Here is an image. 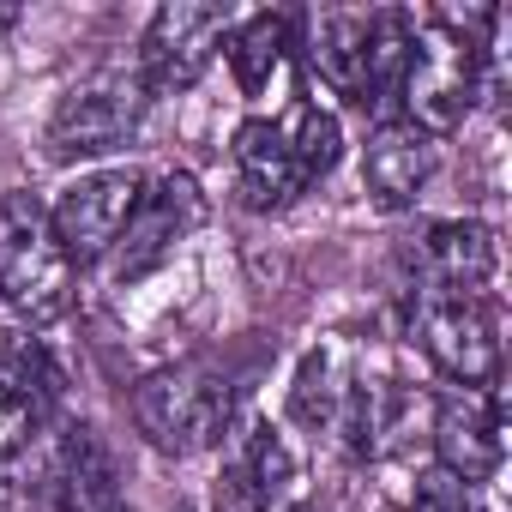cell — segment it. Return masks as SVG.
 <instances>
[{
    "instance_id": "6da1fadb",
    "label": "cell",
    "mask_w": 512,
    "mask_h": 512,
    "mask_svg": "<svg viewBox=\"0 0 512 512\" xmlns=\"http://www.w3.org/2000/svg\"><path fill=\"white\" fill-rule=\"evenodd\" d=\"M344 133L320 103H296L284 121H241L235 127V181L253 211H284L320 175L338 169Z\"/></svg>"
},
{
    "instance_id": "7a4b0ae2",
    "label": "cell",
    "mask_w": 512,
    "mask_h": 512,
    "mask_svg": "<svg viewBox=\"0 0 512 512\" xmlns=\"http://www.w3.org/2000/svg\"><path fill=\"white\" fill-rule=\"evenodd\" d=\"M235 398H241V374L223 356H187V362L157 368L133 386V428L157 452L193 458L229 434Z\"/></svg>"
},
{
    "instance_id": "3957f363",
    "label": "cell",
    "mask_w": 512,
    "mask_h": 512,
    "mask_svg": "<svg viewBox=\"0 0 512 512\" xmlns=\"http://www.w3.org/2000/svg\"><path fill=\"white\" fill-rule=\"evenodd\" d=\"M500 49H488L470 25L458 19H416L410 31V67H404V91H398V121L422 127V133H452L482 85H488V61Z\"/></svg>"
},
{
    "instance_id": "277c9868",
    "label": "cell",
    "mask_w": 512,
    "mask_h": 512,
    "mask_svg": "<svg viewBox=\"0 0 512 512\" xmlns=\"http://www.w3.org/2000/svg\"><path fill=\"white\" fill-rule=\"evenodd\" d=\"M79 266L49 223V205L37 193H7L0 199V302L25 326H49L73 308Z\"/></svg>"
},
{
    "instance_id": "5b68a950",
    "label": "cell",
    "mask_w": 512,
    "mask_h": 512,
    "mask_svg": "<svg viewBox=\"0 0 512 512\" xmlns=\"http://www.w3.org/2000/svg\"><path fill=\"white\" fill-rule=\"evenodd\" d=\"M145 109H151L145 79H139V73H127V67H103V73L79 79V85L55 103L43 145H49V157H55V163L103 157V151H115V145H127V139L139 133Z\"/></svg>"
},
{
    "instance_id": "8992f818",
    "label": "cell",
    "mask_w": 512,
    "mask_h": 512,
    "mask_svg": "<svg viewBox=\"0 0 512 512\" xmlns=\"http://www.w3.org/2000/svg\"><path fill=\"white\" fill-rule=\"evenodd\" d=\"M410 332H416L422 356L446 380H458L470 392H482V386L500 380V326H494L488 296H434V290H416Z\"/></svg>"
},
{
    "instance_id": "52a82bcc",
    "label": "cell",
    "mask_w": 512,
    "mask_h": 512,
    "mask_svg": "<svg viewBox=\"0 0 512 512\" xmlns=\"http://www.w3.org/2000/svg\"><path fill=\"white\" fill-rule=\"evenodd\" d=\"M199 223H205V193H199L193 175L169 169V175L145 181V187H139V205H133V217H127V229H121V241H115V284H139V278H151L157 266H169L175 247H181Z\"/></svg>"
},
{
    "instance_id": "ba28073f",
    "label": "cell",
    "mask_w": 512,
    "mask_h": 512,
    "mask_svg": "<svg viewBox=\"0 0 512 512\" xmlns=\"http://www.w3.org/2000/svg\"><path fill=\"white\" fill-rule=\"evenodd\" d=\"M229 7H193V0H169L151 13L145 43H139V79L151 97H175L193 91L217 55V43L229 37Z\"/></svg>"
},
{
    "instance_id": "9c48e42d",
    "label": "cell",
    "mask_w": 512,
    "mask_h": 512,
    "mask_svg": "<svg viewBox=\"0 0 512 512\" xmlns=\"http://www.w3.org/2000/svg\"><path fill=\"white\" fill-rule=\"evenodd\" d=\"M139 187H145V175H133V169H97V175H79L49 205V223L73 266H97L103 253H115L127 217L139 205Z\"/></svg>"
},
{
    "instance_id": "30bf717a",
    "label": "cell",
    "mask_w": 512,
    "mask_h": 512,
    "mask_svg": "<svg viewBox=\"0 0 512 512\" xmlns=\"http://www.w3.org/2000/svg\"><path fill=\"white\" fill-rule=\"evenodd\" d=\"M434 452H440V476H452L458 488L488 482L506 458V434H500V392L482 386H458L434 404Z\"/></svg>"
},
{
    "instance_id": "8fae6325",
    "label": "cell",
    "mask_w": 512,
    "mask_h": 512,
    "mask_svg": "<svg viewBox=\"0 0 512 512\" xmlns=\"http://www.w3.org/2000/svg\"><path fill=\"white\" fill-rule=\"evenodd\" d=\"M55 398H61V374L43 344L31 338L0 344V464L43 434V422L55 416Z\"/></svg>"
},
{
    "instance_id": "7c38bea8",
    "label": "cell",
    "mask_w": 512,
    "mask_h": 512,
    "mask_svg": "<svg viewBox=\"0 0 512 512\" xmlns=\"http://www.w3.org/2000/svg\"><path fill=\"white\" fill-rule=\"evenodd\" d=\"M296 464H290V446L272 422H253L235 434L223 470H217V488H211V512H272V500L290 488Z\"/></svg>"
},
{
    "instance_id": "4fadbf2b",
    "label": "cell",
    "mask_w": 512,
    "mask_h": 512,
    "mask_svg": "<svg viewBox=\"0 0 512 512\" xmlns=\"http://www.w3.org/2000/svg\"><path fill=\"white\" fill-rule=\"evenodd\" d=\"M416 290L434 296H482L494 284V229L488 223H428L410 247Z\"/></svg>"
},
{
    "instance_id": "5bb4252c",
    "label": "cell",
    "mask_w": 512,
    "mask_h": 512,
    "mask_svg": "<svg viewBox=\"0 0 512 512\" xmlns=\"http://www.w3.org/2000/svg\"><path fill=\"white\" fill-rule=\"evenodd\" d=\"M43 488H49L55 512H127L115 458L97 440V428H85V422L61 428V440L49 452V470H43Z\"/></svg>"
},
{
    "instance_id": "9a60e30c",
    "label": "cell",
    "mask_w": 512,
    "mask_h": 512,
    "mask_svg": "<svg viewBox=\"0 0 512 512\" xmlns=\"http://www.w3.org/2000/svg\"><path fill=\"white\" fill-rule=\"evenodd\" d=\"M434 163H440V139L434 133H422L410 121H380L374 139H368V151H362V181H368V193L386 211H404L428 187Z\"/></svg>"
},
{
    "instance_id": "2e32d148",
    "label": "cell",
    "mask_w": 512,
    "mask_h": 512,
    "mask_svg": "<svg viewBox=\"0 0 512 512\" xmlns=\"http://www.w3.org/2000/svg\"><path fill=\"white\" fill-rule=\"evenodd\" d=\"M410 31H416V19L398 13V7L368 13V25H362V67H356L350 103L362 115H374V127L398 121V91H404V67H410Z\"/></svg>"
},
{
    "instance_id": "e0dca14e",
    "label": "cell",
    "mask_w": 512,
    "mask_h": 512,
    "mask_svg": "<svg viewBox=\"0 0 512 512\" xmlns=\"http://www.w3.org/2000/svg\"><path fill=\"white\" fill-rule=\"evenodd\" d=\"M296 25H302L296 13H253L247 25H229L223 49H229V73L247 97H260L278 79L284 55L296 49Z\"/></svg>"
},
{
    "instance_id": "ac0fdd59",
    "label": "cell",
    "mask_w": 512,
    "mask_h": 512,
    "mask_svg": "<svg viewBox=\"0 0 512 512\" xmlns=\"http://www.w3.org/2000/svg\"><path fill=\"white\" fill-rule=\"evenodd\" d=\"M362 25H368V13H320V19H314V49H308V61H314V73H320L338 97L356 91Z\"/></svg>"
},
{
    "instance_id": "d6986e66",
    "label": "cell",
    "mask_w": 512,
    "mask_h": 512,
    "mask_svg": "<svg viewBox=\"0 0 512 512\" xmlns=\"http://www.w3.org/2000/svg\"><path fill=\"white\" fill-rule=\"evenodd\" d=\"M344 392L350 386H338V356L332 350H314L302 362V374H296V416L308 428H332L338 410H344Z\"/></svg>"
},
{
    "instance_id": "ffe728a7",
    "label": "cell",
    "mask_w": 512,
    "mask_h": 512,
    "mask_svg": "<svg viewBox=\"0 0 512 512\" xmlns=\"http://www.w3.org/2000/svg\"><path fill=\"white\" fill-rule=\"evenodd\" d=\"M416 512H470V494H464L452 476H434V482L416 494Z\"/></svg>"
},
{
    "instance_id": "44dd1931",
    "label": "cell",
    "mask_w": 512,
    "mask_h": 512,
    "mask_svg": "<svg viewBox=\"0 0 512 512\" xmlns=\"http://www.w3.org/2000/svg\"><path fill=\"white\" fill-rule=\"evenodd\" d=\"M13 500H19V470L0 464V512H13Z\"/></svg>"
},
{
    "instance_id": "7402d4cb",
    "label": "cell",
    "mask_w": 512,
    "mask_h": 512,
    "mask_svg": "<svg viewBox=\"0 0 512 512\" xmlns=\"http://www.w3.org/2000/svg\"><path fill=\"white\" fill-rule=\"evenodd\" d=\"M13 25H19V13H13V7H0V31H13Z\"/></svg>"
},
{
    "instance_id": "603a6c76",
    "label": "cell",
    "mask_w": 512,
    "mask_h": 512,
    "mask_svg": "<svg viewBox=\"0 0 512 512\" xmlns=\"http://www.w3.org/2000/svg\"><path fill=\"white\" fill-rule=\"evenodd\" d=\"M290 512H314V506H290Z\"/></svg>"
}]
</instances>
